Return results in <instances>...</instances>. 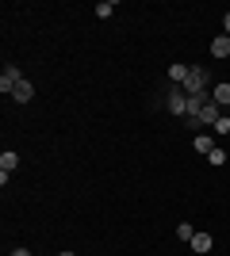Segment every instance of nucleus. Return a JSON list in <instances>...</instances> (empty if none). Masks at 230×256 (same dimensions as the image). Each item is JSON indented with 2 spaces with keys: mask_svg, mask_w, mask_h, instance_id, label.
Here are the masks:
<instances>
[{
  "mask_svg": "<svg viewBox=\"0 0 230 256\" xmlns=\"http://www.w3.org/2000/svg\"><path fill=\"white\" fill-rule=\"evenodd\" d=\"M188 92V100L192 96H203V92H207V69H199V65H192V69H188V76H184V84H180Z\"/></svg>",
  "mask_w": 230,
  "mask_h": 256,
  "instance_id": "nucleus-2",
  "label": "nucleus"
},
{
  "mask_svg": "<svg viewBox=\"0 0 230 256\" xmlns=\"http://www.w3.org/2000/svg\"><path fill=\"white\" fill-rule=\"evenodd\" d=\"M58 256H73V252H58Z\"/></svg>",
  "mask_w": 230,
  "mask_h": 256,
  "instance_id": "nucleus-18",
  "label": "nucleus"
},
{
  "mask_svg": "<svg viewBox=\"0 0 230 256\" xmlns=\"http://www.w3.org/2000/svg\"><path fill=\"white\" fill-rule=\"evenodd\" d=\"M192 248H196V252H207V248H211V234L196 230V237H192Z\"/></svg>",
  "mask_w": 230,
  "mask_h": 256,
  "instance_id": "nucleus-9",
  "label": "nucleus"
},
{
  "mask_svg": "<svg viewBox=\"0 0 230 256\" xmlns=\"http://www.w3.org/2000/svg\"><path fill=\"white\" fill-rule=\"evenodd\" d=\"M226 38H230V12H226Z\"/></svg>",
  "mask_w": 230,
  "mask_h": 256,
  "instance_id": "nucleus-17",
  "label": "nucleus"
},
{
  "mask_svg": "<svg viewBox=\"0 0 230 256\" xmlns=\"http://www.w3.org/2000/svg\"><path fill=\"white\" fill-rule=\"evenodd\" d=\"M226 115H230V107H226Z\"/></svg>",
  "mask_w": 230,
  "mask_h": 256,
  "instance_id": "nucleus-19",
  "label": "nucleus"
},
{
  "mask_svg": "<svg viewBox=\"0 0 230 256\" xmlns=\"http://www.w3.org/2000/svg\"><path fill=\"white\" fill-rule=\"evenodd\" d=\"M211 58H230V38L226 34H219V38L211 42Z\"/></svg>",
  "mask_w": 230,
  "mask_h": 256,
  "instance_id": "nucleus-7",
  "label": "nucleus"
},
{
  "mask_svg": "<svg viewBox=\"0 0 230 256\" xmlns=\"http://www.w3.org/2000/svg\"><path fill=\"white\" fill-rule=\"evenodd\" d=\"M35 96V88H31V80H20V84L12 88V100H16V104H27V100Z\"/></svg>",
  "mask_w": 230,
  "mask_h": 256,
  "instance_id": "nucleus-6",
  "label": "nucleus"
},
{
  "mask_svg": "<svg viewBox=\"0 0 230 256\" xmlns=\"http://www.w3.org/2000/svg\"><path fill=\"white\" fill-rule=\"evenodd\" d=\"M165 107H169L173 115H188V92L180 84H173V88H169V96H165Z\"/></svg>",
  "mask_w": 230,
  "mask_h": 256,
  "instance_id": "nucleus-3",
  "label": "nucleus"
},
{
  "mask_svg": "<svg viewBox=\"0 0 230 256\" xmlns=\"http://www.w3.org/2000/svg\"><path fill=\"white\" fill-rule=\"evenodd\" d=\"M176 237H180V241H192V237H196L192 222H180V226H176Z\"/></svg>",
  "mask_w": 230,
  "mask_h": 256,
  "instance_id": "nucleus-12",
  "label": "nucleus"
},
{
  "mask_svg": "<svg viewBox=\"0 0 230 256\" xmlns=\"http://www.w3.org/2000/svg\"><path fill=\"white\" fill-rule=\"evenodd\" d=\"M219 115H222V107L215 104V100H207V104L199 107L196 115H188V126H192V130H199V126H215V118H219Z\"/></svg>",
  "mask_w": 230,
  "mask_h": 256,
  "instance_id": "nucleus-1",
  "label": "nucleus"
},
{
  "mask_svg": "<svg viewBox=\"0 0 230 256\" xmlns=\"http://www.w3.org/2000/svg\"><path fill=\"white\" fill-rule=\"evenodd\" d=\"M211 130H215V134H226V130H230V115H226V111L215 118V126H211Z\"/></svg>",
  "mask_w": 230,
  "mask_h": 256,
  "instance_id": "nucleus-13",
  "label": "nucleus"
},
{
  "mask_svg": "<svg viewBox=\"0 0 230 256\" xmlns=\"http://www.w3.org/2000/svg\"><path fill=\"white\" fill-rule=\"evenodd\" d=\"M96 16H100V20H108V16H115V4H111V0H104V4H96Z\"/></svg>",
  "mask_w": 230,
  "mask_h": 256,
  "instance_id": "nucleus-14",
  "label": "nucleus"
},
{
  "mask_svg": "<svg viewBox=\"0 0 230 256\" xmlns=\"http://www.w3.org/2000/svg\"><path fill=\"white\" fill-rule=\"evenodd\" d=\"M23 76H20V69H16V65H8V69H4V73H0V92H4V96H12V88L20 84Z\"/></svg>",
  "mask_w": 230,
  "mask_h": 256,
  "instance_id": "nucleus-4",
  "label": "nucleus"
},
{
  "mask_svg": "<svg viewBox=\"0 0 230 256\" xmlns=\"http://www.w3.org/2000/svg\"><path fill=\"white\" fill-rule=\"evenodd\" d=\"M16 164H20V157H16L12 150H4V153H0V172H12Z\"/></svg>",
  "mask_w": 230,
  "mask_h": 256,
  "instance_id": "nucleus-11",
  "label": "nucleus"
},
{
  "mask_svg": "<svg viewBox=\"0 0 230 256\" xmlns=\"http://www.w3.org/2000/svg\"><path fill=\"white\" fill-rule=\"evenodd\" d=\"M207 160H211V164H226V153H222V150H219V146H215V150H211V153H207Z\"/></svg>",
  "mask_w": 230,
  "mask_h": 256,
  "instance_id": "nucleus-15",
  "label": "nucleus"
},
{
  "mask_svg": "<svg viewBox=\"0 0 230 256\" xmlns=\"http://www.w3.org/2000/svg\"><path fill=\"white\" fill-rule=\"evenodd\" d=\"M12 256H31V252H27V248H16V252H12Z\"/></svg>",
  "mask_w": 230,
  "mask_h": 256,
  "instance_id": "nucleus-16",
  "label": "nucleus"
},
{
  "mask_svg": "<svg viewBox=\"0 0 230 256\" xmlns=\"http://www.w3.org/2000/svg\"><path fill=\"white\" fill-rule=\"evenodd\" d=\"M184 76H188V65H169V80H173V84H184Z\"/></svg>",
  "mask_w": 230,
  "mask_h": 256,
  "instance_id": "nucleus-10",
  "label": "nucleus"
},
{
  "mask_svg": "<svg viewBox=\"0 0 230 256\" xmlns=\"http://www.w3.org/2000/svg\"><path fill=\"white\" fill-rule=\"evenodd\" d=\"M192 146H196V153H203V157H207V153L215 150V138H211V134H196V142H192Z\"/></svg>",
  "mask_w": 230,
  "mask_h": 256,
  "instance_id": "nucleus-8",
  "label": "nucleus"
},
{
  "mask_svg": "<svg viewBox=\"0 0 230 256\" xmlns=\"http://www.w3.org/2000/svg\"><path fill=\"white\" fill-rule=\"evenodd\" d=\"M211 100H215V104H219L222 111H226V107H230V84H226V80H222V84H215V88H211Z\"/></svg>",
  "mask_w": 230,
  "mask_h": 256,
  "instance_id": "nucleus-5",
  "label": "nucleus"
}]
</instances>
